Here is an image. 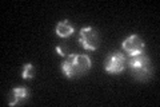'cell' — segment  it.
Here are the masks:
<instances>
[{
  "mask_svg": "<svg viewBox=\"0 0 160 107\" xmlns=\"http://www.w3.org/2000/svg\"><path fill=\"white\" fill-rule=\"evenodd\" d=\"M122 48L124 52L128 54V56H135V55L143 54L144 48H146V43H144V40L139 35L133 34V35H129L126 40H123Z\"/></svg>",
  "mask_w": 160,
  "mask_h": 107,
  "instance_id": "cell-5",
  "label": "cell"
},
{
  "mask_svg": "<svg viewBox=\"0 0 160 107\" xmlns=\"http://www.w3.org/2000/svg\"><path fill=\"white\" fill-rule=\"evenodd\" d=\"M8 104L9 106H19L23 104L28 98H29V91L26 87H15L11 90L8 95Z\"/></svg>",
  "mask_w": 160,
  "mask_h": 107,
  "instance_id": "cell-6",
  "label": "cell"
},
{
  "mask_svg": "<svg viewBox=\"0 0 160 107\" xmlns=\"http://www.w3.org/2000/svg\"><path fill=\"white\" fill-rule=\"evenodd\" d=\"M91 67V58L86 54H69L62 63V71L68 79H73L87 74V71Z\"/></svg>",
  "mask_w": 160,
  "mask_h": 107,
  "instance_id": "cell-1",
  "label": "cell"
},
{
  "mask_svg": "<svg viewBox=\"0 0 160 107\" xmlns=\"http://www.w3.org/2000/svg\"><path fill=\"white\" fill-rule=\"evenodd\" d=\"M73 32H75V28L69 20H62V22H59L56 24V27H55V34L62 39L71 36Z\"/></svg>",
  "mask_w": 160,
  "mask_h": 107,
  "instance_id": "cell-7",
  "label": "cell"
},
{
  "mask_svg": "<svg viewBox=\"0 0 160 107\" xmlns=\"http://www.w3.org/2000/svg\"><path fill=\"white\" fill-rule=\"evenodd\" d=\"M35 76V67L32 66V63H27V64H24V67H23V72H22V78L23 79H32Z\"/></svg>",
  "mask_w": 160,
  "mask_h": 107,
  "instance_id": "cell-8",
  "label": "cell"
},
{
  "mask_svg": "<svg viewBox=\"0 0 160 107\" xmlns=\"http://www.w3.org/2000/svg\"><path fill=\"white\" fill-rule=\"evenodd\" d=\"M79 43L87 51H96L99 48V34L93 27H83L79 32Z\"/></svg>",
  "mask_w": 160,
  "mask_h": 107,
  "instance_id": "cell-4",
  "label": "cell"
},
{
  "mask_svg": "<svg viewBox=\"0 0 160 107\" xmlns=\"http://www.w3.org/2000/svg\"><path fill=\"white\" fill-rule=\"evenodd\" d=\"M127 66L131 70L133 78L138 80H142V82H146V80L151 78L152 71H153L151 60L144 54L129 56L127 59Z\"/></svg>",
  "mask_w": 160,
  "mask_h": 107,
  "instance_id": "cell-2",
  "label": "cell"
},
{
  "mask_svg": "<svg viewBox=\"0 0 160 107\" xmlns=\"http://www.w3.org/2000/svg\"><path fill=\"white\" fill-rule=\"evenodd\" d=\"M126 64H127L126 55L119 52V51H115V52H111L107 56L106 62H104V70L108 74H112V75L120 74L126 68Z\"/></svg>",
  "mask_w": 160,
  "mask_h": 107,
  "instance_id": "cell-3",
  "label": "cell"
},
{
  "mask_svg": "<svg viewBox=\"0 0 160 107\" xmlns=\"http://www.w3.org/2000/svg\"><path fill=\"white\" fill-rule=\"evenodd\" d=\"M56 52H58V55H60V56H66L68 54L67 45H56Z\"/></svg>",
  "mask_w": 160,
  "mask_h": 107,
  "instance_id": "cell-9",
  "label": "cell"
}]
</instances>
